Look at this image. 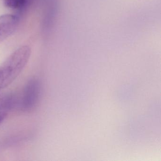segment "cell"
Masks as SVG:
<instances>
[{"mask_svg": "<svg viewBox=\"0 0 161 161\" xmlns=\"http://www.w3.org/2000/svg\"><path fill=\"white\" fill-rule=\"evenodd\" d=\"M31 51L28 46H22L12 53L0 66V90L11 85L28 64Z\"/></svg>", "mask_w": 161, "mask_h": 161, "instance_id": "6da1fadb", "label": "cell"}, {"mask_svg": "<svg viewBox=\"0 0 161 161\" xmlns=\"http://www.w3.org/2000/svg\"><path fill=\"white\" fill-rule=\"evenodd\" d=\"M41 93L39 80L32 78L26 84L19 101V107L23 111H30L38 103Z\"/></svg>", "mask_w": 161, "mask_h": 161, "instance_id": "7a4b0ae2", "label": "cell"}, {"mask_svg": "<svg viewBox=\"0 0 161 161\" xmlns=\"http://www.w3.org/2000/svg\"><path fill=\"white\" fill-rule=\"evenodd\" d=\"M18 23V19L13 15L5 14L0 17V43L15 31Z\"/></svg>", "mask_w": 161, "mask_h": 161, "instance_id": "3957f363", "label": "cell"}, {"mask_svg": "<svg viewBox=\"0 0 161 161\" xmlns=\"http://www.w3.org/2000/svg\"><path fill=\"white\" fill-rule=\"evenodd\" d=\"M26 2V0H3L6 7L14 9L21 8L25 5Z\"/></svg>", "mask_w": 161, "mask_h": 161, "instance_id": "277c9868", "label": "cell"}]
</instances>
